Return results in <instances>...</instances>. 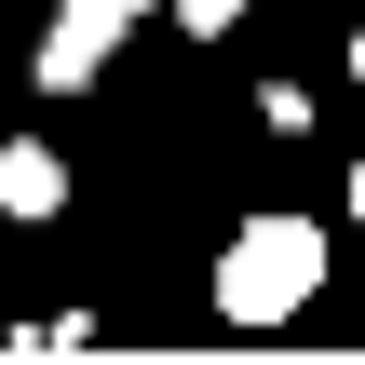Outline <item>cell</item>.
Listing matches in <instances>:
<instances>
[{
    "label": "cell",
    "mask_w": 365,
    "mask_h": 365,
    "mask_svg": "<svg viewBox=\"0 0 365 365\" xmlns=\"http://www.w3.org/2000/svg\"><path fill=\"white\" fill-rule=\"evenodd\" d=\"M163 14H176L190 41H230V27H244V0H163Z\"/></svg>",
    "instance_id": "obj_4"
},
{
    "label": "cell",
    "mask_w": 365,
    "mask_h": 365,
    "mask_svg": "<svg viewBox=\"0 0 365 365\" xmlns=\"http://www.w3.org/2000/svg\"><path fill=\"white\" fill-rule=\"evenodd\" d=\"M352 217H365V163H352Z\"/></svg>",
    "instance_id": "obj_5"
},
{
    "label": "cell",
    "mask_w": 365,
    "mask_h": 365,
    "mask_svg": "<svg viewBox=\"0 0 365 365\" xmlns=\"http://www.w3.org/2000/svg\"><path fill=\"white\" fill-rule=\"evenodd\" d=\"M352 81H365V27H352Z\"/></svg>",
    "instance_id": "obj_6"
},
{
    "label": "cell",
    "mask_w": 365,
    "mask_h": 365,
    "mask_svg": "<svg viewBox=\"0 0 365 365\" xmlns=\"http://www.w3.org/2000/svg\"><path fill=\"white\" fill-rule=\"evenodd\" d=\"M312 298H325V230L257 203V217L230 230V257H217V325H244V339H257V325H298Z\"/></svg>",
    "instance_id": "obj_1"
},
{
    "label": "cell",
    "mask_w": 365,
    "mask_h": 365,
    "mask_svg": "<svg viewBox=\"0 0 365 365\" xmlns=\"http://www.w3.org/2000/svg\"><path fill=\"white\" fill-rule=\"evenodd\" d=\"M54 203H68V163H54L41 135H14V149H0V217H54Z\"/></svg>",
    "instance_id": "obj_3"
},
{
    "label": "cell",
    "mask_w": 365,
    "mask_h": 365,
    "mask_svg": "<svg viewBox=\"0 0 365 365\" xmlns=\"http://www.w3.org/2000/svg\"><path fill=\"white\" fill-rule=\"evenodd\" d=\"M149 14H163V0H54V14H41V54H27L41 95H81V81L122 54V27H149Z\"/></svg>",
    "instance_id": "obj_2"
}]
</instances>
